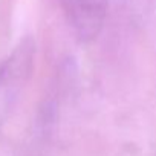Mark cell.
Masks as SVG:
<instances>
[{
    "mask_svg": "<svg viewBox=\"0 0 156 156\" xmlns=\"http://www.w3.org/2000/svg\"><path fill=\"white\" fill-rule=\"evenodd\" d=\"M34 64V44L22 41L0 63V126L16 104L22 89L31 76Z\"/></svg>",
    "mask_w": 156,
    "mask_h": 156,
    "instance_id": "1",
    "label": "cell"
},
{
    "mask_svg": "<svg viewBox=\"0 0 156 156\" xmlns=\"http://www.w3.org/2000/svg\"><path fill=\"white\" fill-rule=\"evenodd\" d=\"M75 34L89 41L100 32L110 0H60Z\"/></svg>",
    "mask_w": 156,
    "mask_h": 156,
    "instance_id": "2",
    "label": "cell"
}]
</instances>
